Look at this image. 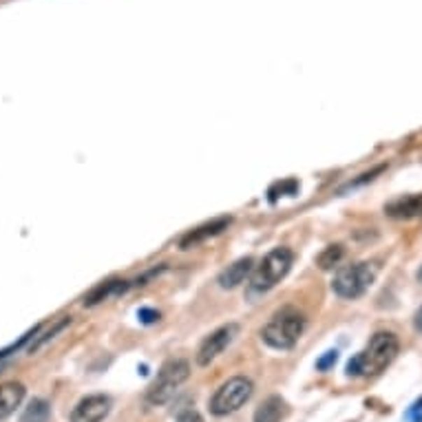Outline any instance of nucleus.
I'll return each instance as SVG.
<instances>
[{
    "mask_svg": "<svg viewBox=\"0 0 422 422\" xmlns=\"http://www.w3.org/2000/svg\"><path fill=\"white\" fill-rule=\"evenodd\" d=\"M398 336L391 332H378L372 336V341L367 343L360 354H356L347 363V376H378L383 374L393 358L398 356Z\"/></svg>",
    "mask_w": 422,
    "mask_h": 422,
    "instance_id": "1",
    "label": "nucleus"
},
{
    "mask_svg": "<svg viewBox=\"0 0 422 422\" xmlns=\"http://www.w3.org/2000/svg\"><path fill=\"white\" fill-rule=\"evenodd\" d=\"M303 330H305L303 314H299L297 309H283V312L274 314L268 325L261 330V339L268 347L286 351L299 343Z\"/></svg>",
    "mask_w": 422,
    "mask_h": 422,
    "instance_id": "2",
    "label": "nucleus"
},
{
    "mask_svg": "<svg viewBox=\"0 0 422 422\" xmlns=\"http://www.w3.org/2000/svg\"><path fill=\"white\" fill-rule=\"evenodd\" d=\"M292 263H294V252L290 248H274L259 261V265H255V270L250 274V288L255 292L272 290L288 276V272L292 270Z\"/></svg>",
    "mask_w": 422,
    "mask_h": 422,
    "instance_id": "3",
    "label": "nucleus"
},
{
    "mask_svg": "<svg viewBox=\"0 0 422 422\" xmlns=\"http://www.w3.org/2000/svg\"><path fill=\"white\" fill-rule=\"evenodd\" d=\"M190 376V365L188 360H181V358H173L162 365V370L155 376V381L150 383L148 391H146V400L150 405H164L168 402L175 391L188 381Z\"/></svg>",
    "mask_w": 422,
    "mask_h": 422,
    "instance_id": "4",
    "label": "nucleus"
},
{
    "mask_svg": "<svg viewBox=\"0 0 422 422\" xmlns=\"http://www.w3.org/2000/svg\"><path fill=\"white\" fill-rule=\"evenodd\" d=\"M376 274H378V265L370 261L347 265V268H341L336 272L332 281V290L339 294L341 299H358L372 288Z\"/></svg>",
    "mask_w": 422,
    "mask_h": 422,
    "instance_id": "5",
    "label": "nucleus"
},
{
    "mask_svg": "<svg viewBox=\"0 0 422 422\" xmlns=\"http://www.w3.org/2000/svg\"><path fill=\"white\" fill-rule=\"evenodd\" d=\"M252 391H255V385H252L250 378H246V376L230 378V381L223 383L215 391V396L210 398V414L223 418V416L239 412L250 400Z\"/></svg>",
    "mask_w": 422,
    "mask_h": 422,
    "instance_id": "6",
    "label": "nucleus"
},
{
    "mask_svg": "<svg viewBox=\"0 0 422 422\" xmlns=\"http://www.w3.org/2000/svg\"><path fill=\"white\" fill-rule=\"evenodd\" d=\"M237 332H239V328L234 323H228V325H221L213 334H208L204 343L199 345V349H197V365H199V367H208L210 363L230 347Z\"/></svg>",
    "mask_w": 422,
    "mask_h": 422,
    "instance_id": "7",
    "label": "nucleus"
},
{
    "mask_svg": "<svg viewBox=\"0 0 422 422\" xmlns=\"http://www.w3.org/2000/svg\"><path fill=\"white\" fill-rule=\"evenodd\" d=\"M111 412V398L104 393L82 398L71 412V422H102Z\"/></svg>",
    "mask_w": 422,
    "mask_h": 422,
    "instance_id": "8",
    "label": "nucleus"
},
{
    "mask_svg": "<svg viewBox=\"0 0 422 422\" xmlns=\"http://www.w3.org/2000/svg\"><path fill=\"white\" fill-rule=\"evenodd\" d=\"M228 226H230V217H219V219L208 221V223H204V226L195 228V230H190V232H186L184 237H181L179 248H181V250H190V248H195V246L204 244L206 239L217 237V234H221L223 230H228Z\"/></svg>",
    "mask_w": 422,
    "mask_h": 422,
    "instance_id": "9",
    "label": "nucleus"
},
{
    "mask_svg": "<svg viewBox=\"0 0 422 422\" xmlns=\"http://www.w3.org/2000/svg\"><path fill=\"white\" fill-rule=\"evenodd\" d=\"M252 270H255V261H252L250 257L239 259V261H234L232 265H228V268L219 274L217 283L223 290H234V288L241 286L244 281L252 274Z\"/></svg>",
    "mask_w": 422,
    "mask_h": 422,
    "instance_id": "10",
    "label": "nucleus"
},
{
    "mask_svg": "<svg viewBox=\"0 0 422 422\" xmlns=\"http://www.w3.org/2000/svg\"><path fill=\"white\" fill-rule=\"evenodd\" d=\"M385 215L391 219H416L422 217V195H409L393 199L385 206Z\"/></svg>",
    "mask_w": 422,
    "mask_h": 422,
    "instance_id": "11",
    "label": "nucleus"
},
{
    "mask_svg": "<svg viewBox=\"0 0 422 422\" xmlns=\"http://www.w3.org/2000/svg\"><path fill=\"white\" fill-rule=\"evenodd\" d=\"M126 288V281H120V279H111V281H102V283H97L87 297L82 299V303L87 305V307H93V305H97V303H104V301H108V299H113V297H118V294H122Z\"/></svg>",
    "mask_w": 422,
    "mask_h": 422,
    "instance_id": "12",
    "label": "nucleus"
},
{
    "mask_svg": "<svg viewBox=\"0 0 422 422\" xmlns=\"http://www.w3.org/2000/svg\"><path fill=\"white\" fill-rule=\"evenodd\" d=\"M24 400V385L22 383H5L0 385V420L9 418Z\"/></svg>",
    "mask_w": 422,
    "mask_h": 422,
    "instance_id": "13",
    "label": "nucleus"
},
{
    "mask_svg": "<svg viewBox=\"0 0 422 422\" xmlns=\"http://www.w3.org/2000/svg\"><path fill=\"white\" fill-rule=\"evenodd\" d=\"M286 416H288V402L281 396H270L255 412V422H281Z\"/></svg>",
    "mask_w": 422,
    "mask_h": 422,
    "instance_id": "14",
    "label": "nucleus"
},
{
    "mask_svg": "<svg viewBox=\"0 0 422 422\" xmlns=\"http://www.w3.org/2000/svg\"><path fill=\"white\" fill-rule=\"evenodd\" d=\"M49 416H51L49 402L42 400V398H34L29 405L24 407V412H22L18 422H47Z\"/></svg>",
    "mask_w": 422,
    "mask_h": 422,
    "instance_id": "15",
    "label": "nucleus"
},
{
    "mask_svg": "<svg viewBox=\"0 0 422 422\" xmlns=\"http://www.w3.org/2000/svg\"><path fill=\"white\" fill-rule=\"evenodd\" d=\"M343 255H345V250H343V246H328L325 250L321 252V255L316 257V263H318V268L321 270H332L334 265H339L341 263V259H343Z\"/></svg>",
    "mask_w": 422,
    "mask_h": 422,
    "instance_id": "16",
    "label": "nucleus"
},
{
    "mask_svg": "<svg viewBox=\"0 0 422 422\" xmlns=\"http://www.w3.org/2000/svg\"><path fill=\"white\" fill-rule=\"evenodd\" d=\"M69 323H71V318H69V316H66V318H62L60 323H55V325H53V328H51V330H49L47 334H42V336H40V339H38L36 343H31V347H29V354H34V351H38V349H40L42 345H47V343H49L51 339H55V334H60V332H62V330H64V328L69 325Z\"/></svg>",
    "mask_w": 422,
    "mask_h": 422,
    "instance_id": "17",
    "label": "nucleus"
},
{
    "mask_svg": "<svg viewBox=\"0 0 422 422\" xmlns=\"http://www.w3.org/2000/svg\"><path fill=\"white\" fill-rule=\"evenodd\" d=\"M336 360H339V351L336 349H330V351H325L318 360H316V370L318 372H330L334 365H336Z\"/></svg>",
    "mask_w": 422,
    "mask_h": 422,
    "instance_id": "18",
    "label": "nucleus"
},
{
    "mask_svg": "<svg viewBox=\"0 0 422 422\" xmlns=\"http://www.w3.org/2000/svg\"><path fill=\"white\" fill-rule=\"evenodd\" d=\"M405 420L407 422H422V398H418L409 409L405 412Z\"/></svg>",
    "mask_w": 422,
    "mask_h": 422,
    "instance_id": "19",
    "label": "nucleus"
},
{
    "mask_svg": "<svg viewBox=\"0 0 422 422\" xmlns=\"http://www.w3.org/2000/svg\"><path fill=\"white\" fill-rule=\"evenodd\" d=\"M177 422H204V418L197 412H192V409H186V412H181L177 416Z\"/></svg>",
    "mask_w": 422,
    "mask_h": 422,
    "instance_id": "20",
    "label": "nucleus"
},
{
    "mask_svg": "<svg viewBox=\"0 0 422 422\" xmlns=\"http://www.w3.org/2000/svg\"><path fill=\"white\" fill-rule=\"evenodd\" d=\"M137 316H139V321H142V323H155L160 318V312H155V309H139Z\"/></svg>",
    "mask_w": 422,
    "mask_h": 422,
    "instance_id": "21",
    "label": "nucleus"
},
{
    "mask_svg": "<svg viewBox=\"0 0 422 422\" xmlns=\"http://www.w3.org/2000/svg\"><path fill=\"white\" fill-rule=\"evenodd\" d=\"M414 328L418 330V332H422V307L416 312V316H414Z\"/></svg>",
    "mask_w": 422,
    "mask_h": 422,
    "instance_id": "22",
    "label": "nucleus"
},
{
    "mask_svg": "<svg viewBox=\"0 0 422 422\" xmlns=\"http://www.w3.org/2000/svg\"><path fill=\"white\" fill-rule=\"evenodd\" d=\"M418 281H420V283H422V268L418 270Z\"/></svg>",
    "mask_w": 422,
    "mask_h": 422,
    "instance_id": "23",
    "label": "nucleus"
}]
</instances>
